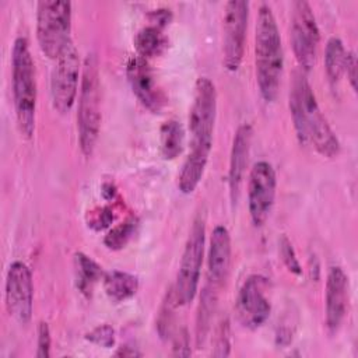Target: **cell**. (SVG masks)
<instances>
[{"mask_svg": "<svg viewBox=\"0 0 358 358\" xmlns=\"http://www.w3.org/2000/svg\"><path fill=\"white\" fill-rule=\"evenodd\" d=\"M85 338L103 348H110L115 344V330L109 324H99L95 329H92L90 333H87Z\"/></svg>", "mask_w": 358, "mask_h": 358, "instance_id": "484cf974", "label": "cell"}, {"mask_svg": "<svg viewBox=\"0 0 358 358\" xmlns=\"http://www.w3.org/2000/svg\"><path fill=\"white\" fill-rule=\"evenodd\" d=\"M80 57L76 45L71 42L66 50L55 60L50 74V98L53 108L60 112H69L78 92Z\"/></svg>", "mask_w": 358, "mask_h": 358, "instance_id": "30bf717a", "label": "cell"}, {"mask_svg": "<svg viewBox=\"0 0 358 358\" xmlns=\"http://www.w3.org/2000/svg\"><path fill=\"white\" fill-rule=\"evenodd\" d=\"M248 20V1L231 0L225 4L222 18V62L228 71H236L242 63Z\"/></svg>", "mask_w": 358, "mask_h": 358, "instance_id": "9c48e42d", "label": "cell"}, {"mask_svg": "<svg viewBox=\"0 0 358 358\" xmlns=\"http://www.w3.org/2000/svg\"><path fill=\"white\" fill-rule=\"evenodd\" d=\"M289 110L298 141L315 148L320 155L333 158L340 143L323 115L316 95L302 73H295L289 88Z\"/></svg>", "mask_w": 358, "mask_h": 358, "instance_id": "7a4b0ae2", "label": "cell"}, {"mask_svg": "<svg viewBox=\"0 0 358 358\" xmlns=\"http://www.w3.org/2000/svg\"><path fill=\"white\" fill-rule=\"evenodd\" d=\"M126 74L133 94L141 105L152 113H159L165 105V94L158 85L148 60L131 56L126 66Z\"/></svg>", "mask_w": 358, "mask_h": 358, "instance_id": "5bb4252c", "label": "cell"}, {"mask_svg": "<svg viewBox=\"0 0 358 358\" xmlns=\"http://www.w3.org/2000/svg\"><path fill=\"white\" fill-rule=\"evenodd\" d=\"M348 299V277L340 266H333L329 270L326 281V327L329 333L338 331L347 309Z\"/></svg>", "mask_w": 358, "mask_h": 358, "instance_id": "9a60e30c", "label": "cell"}, {"mask_svg": "<svg viewBox=\"0 0 358 358\" xmlns=\"http://www.w3.org/2000/svg\"><path fill=\"white\" fill-rule=\"evenodd\" d=\"M113 221V214L110 211L109 207H103L102 211L96 213L94 220L90 222L91 227H94L95 229H102L105 227H108L110 222Z\"/></svg>", "mask_w": 358, "mask_h": 358, "instance_id": "f546056e", "label": "cell"}, {"mask_svg": "<svg viewBox=\"0 0 358 358\" xmlns=\"http://www.w3.org/2000/svg\"><path fill=\"white\" fill-rule=\"evenodd\" d=\"M214 305H215V288L208 285L203 291V295L200 299V310H199V319H197V343L199 344L200 341L204 340L206 333L208 330V323H210L211 313L214 310Z\"/></svg>", "mask_w": 358, "mask_h": 358, "instance_id": "cb8c5ba5", "label": "cell"}, {"mask_svg": "<svg viewBox=\"0 0 358 358\" xmlns=\"http://www.w3.org/2000/svg\"><path fill=\"white\" fill-rule=\"evenodd\" d=\"M13 98L18 130L22 137L31 138L36 120V73L27 38L18 36L11 52Z\"/></svg>", "mask_w": 358, "mask_h": 358, "instance_id": "277c9868", "label": "cell"}, {"mask_svg": "<svg viewBox=\"0 0 358 358\" xmlns=\"http://www.w3.org/2000/svg\"><path fill=\"white\" fill-rule=\"evenodd\" d=\"M38 358H48L50 355V329L46 322H41L38 326L36 354Z\"/></svg>", "mask_w": 358, "mask_h": 358, "instance_id": "4316f807", "label": "cell"}, {"mask_svg": "<svg viewBox=\"0 0 358 358\" xmlns=\"http://www.w3.org/2000/svg\"><path fill=\"white\" fill-rule=\"evenodd\" d=\"M345 62H347V52L340 38H330L326 43L324 50V69L326 76L333 87H336L345 71Z\"/></svg>", "mask_w": 358, "mask_h": 358, "instance_id": "44dd1931", "label": "cell"}, {"mask_svg": "<svg viewBox=\"0 0 358 358\" xmlns=\"http://www.w3.org/2000/svg\"><path fill=\"white\" fill-rule=\"evenodd\" d=\"M74 267L77 288L83 294L90 295L94 288V284L103 277L102 267L83 252H77L74 255Z\"/></svg>", "mask_w": 358, "mask_h": 358, "instance_id": "7402d4cb", "label": "cell"}, {"mask_svg": "<svg viewBox=\"0 0 358 358\" xmlns=\"http://www.w3.org/2000/svg\"><path fill=\"white\" fill-rule=\"evenodd\" d=\"M102 284L105 294L115 303L130 299L138 289V278L120 270L105 273L102 277Z\"/></svg>", "mask_w": 358, "mask_h": 358, "instance_id": "ac0fdd59", "label": "cell"}, {"mask_svg": "<svg viewBox=\"0 0 358 358\" xmlns=\"http://www.w3.org/2000/svg\"><path fill=\"white\" fill-rule=\"evenodd\" d=\"M347 78L351 84V88L355 91L357 88V57L354 52H347V62H345V71Z\"/></svg>", "mask_w": 358, "mask_h": 358, "instance_id": "83f0119b", "label": "cell"}, {"mask_svg": "<svg viewBox=\"0 0 358 358\" xmlns=\"http://www.w3.org/2000/svg\"><path fill=\"white\" fill-rule=\"evenodd\" d=\"M280 256L282 259V263L285 264V267L295 275H301L302 274V267L301 263L295 255V250L292 248V243L289 242V239L282 235L280 239Z\"/></svg>", "mask_w": 358, "mask_h": 358, "instance_id": "d4e9b609", "label": "cell"}, {"mask_svg": "<svg viewBox=\"0 0 358 358\" xmlns=\"http://www.w3.org/2000/svg\"><path fill=\"white\" fill-rule=\"evenodd\" d=\"M289 36L299 67L303 71H310L316 63L320 32L313 10L305 0L292 3Z\"/></svg>", "mask_w": 358, "mask_h": 358, "instance_id": "ba28073f", "label": "cell"}, {"mask_svg": "<svg viewBox=\"0 0 358 358\" xmlns=\"http://www.w3.org/2000/svg\"><path fill=\"white\" fill-rule=\"evenodd\" d=\"M231 264V235L224 225H217L210 238L207 256L208 285L220 288L229 271Z\"/></svg>", "mask_w": 358, "mask_h": 358, "instance_id": "2e32d148", "label": "cell"}, {"mask_svg": "<svg viewBox=\"0 0 358 358\" xmlns=\"http://www.w3.org/2000/svg\"><path fill=\"white\" fill-rule=\"evenodd\" d=\"M71 3L42 0L36 6V38L42 53L56 60L71 39Z\"/></svg>", "mask_w": 358, "mask_h": 358, "instance_id": "8992f818", "label": "cell"}, {"mask_svg": "<svg viewBox=\"0 0 358 358\" xmlns=\"http://www.w3.org/2000/svg\"><path fill=\"white\" fill-rule=\"evenodd\" d=\"M185 145V129L180 122L171 119L159 129V150L164 159H175Z\"/></svg>", "mask_w": 358, "mask_h": 358, "instance_id": "ffe728a7", "label": "cell"}, {"mask_svg": "<svg viewBox=\"0 0 358 358\" xmlns=\"http://www.w3.org/2000/svg\"><path fill=\"white\" fill-rule=\"evenodd\" d=\"M215 348H217V351H214L213 354L217 355V357H225V355L229 354V341H228L227 323H225V326H221V329H220V334H218Z\"/></svg>", "mask_w": 358, "mask_h": 358, "instance_id": "f1b7e54d", "label": "cell"}, {"mask_svg": "<svg viewBox=\"0 0 358 358\" xmlns=\"http://www.w3.org/2000/svg\"><path fill=\"white\" fill-rule=\"evenodd\" d=\"M101 126V95L99 69L95 53H88L84 59L83 74L78 92L77 131L81 152L90 157L95 148Z\"/></svg>", "mask_w": 358, "mask_h": 358, "instance_id": "5b68a950", "label": "cell"}, {"mask_svg": "<svg viewBox=\"0 0 358 358\" xmlns=\"http://www.w3.org/2000/svg\"><path fill=\"white\" fill-rule=\"evenodd\" d=\"M277 176L273 165L267 161H257L249 173L248 207L255 227H262L270 217L274 206Z\"/></svg>", "mask_w": 358, "mask_h": 358, "instance_id": "8fae6325", "label": "cell"}, {"mask_svg": "<svg viewBox=\"0 0 358 358\" xmlns=\"http://www.w3.org/2000/svg\"><path fill=\"white\" fill-rule=\"evenodd\" d=\"M217 117V91L208 77H199L194 84L193 102L189 112L190 150L178 176V187L190 194L199 186L213 147V133Z\"/></svg>", "mask_w": 358, "mask_h": 358, "instance_id": "6da1fadb", "label": "cell"}, {"mask_svg": "<svg viewBox=\"0 0 358 358\" xmlns=\"http://www.w3.org/2000/svg\"><path fill=\"white\" fill-rule=\"evenodd\" d=\"M204 242H206V225L204 218L199 215L189 231V236L185 243V249L180 257L179 270L173 287L171 288L172 298L176 305H189L199 288L200 273L204 257Z\"/></svg>", "mask_w": 358, "mask_h": 358, "instance_id": "52a82bcc", "label": "cell"}, {"mask_svg": "<svg viewBox=\"0 0 358 358\" xmlns=\"http://www.w3.org/2000/svg\"><path fill=\"white\" fill-rule=\"evenodd\" d=\"M138 228V220L136 217H130L123 222L115 225L103 238V243L110 250H119L124 248L129 241L134 236Z\"/></svg>", "mask_w": 358, "mask_h": 358, "instance_id": "603a6c76", "label": "cell"}, {"mask_svg": "<svg viewBox=\"0 0 358 358\" xmlns=\"http://www.w3.org/2000/svg\"><path fill=\"white\" fill-rule=\"evenodd\" d=\"M253 130L249 123H242L234 137L231 158H229V171H228V185H229V194L232 203L238 201L242 180L245 176L250 143H252Z\"/></svg>", "mask_w": 358, "mask_h": 358, "instance_id": "e0dca14e", "label": "cell"}, {"mask_svg": "<svg viewBox=\"0 0 358 358\" xmlns=\"http://www.w3.org/2000/svg\"><path fill=\"white\" fill-rule=\"evenodd\" d=\"M116 355L117 357H137V355H141V352L136 351L134 348L129 347V345H123L120 347L117 351H116Z\"/></svg>", "mask_w": 358, "mask_h": 358, "instance_id": "4dcf8cb0", "label": "cell"}, {"mask_svg": "<svg viewBox=\"0 0 358 358\" xmlns=\"http://www.w3.org/2000/svg\"><path fill=\"white\" fill-rule=\"evenodd\" d=\"M166 43L168 39L164 35V29L152 24L143 27L134 36V48L137 50V56L147 60L161 55L166 48Z\"/></svg>", "mask_w": 358, "mask_h": 358, "instance_id": "d6986e66", "label": "cell"}, {"mask_svg": "<svg viewBox=\"0 0 358 358\" xmlns=\"http://www.w3.org/2000/svg\"><path fill=\"white\" fill-rule=\"evenodd\" d=\"M255 66L259 92L266 102L278 95L284 69V50L278 25L271 7L262 3L255 28Z\"/></svg>", "mask_w": 358, "mask_h": 358, "instance_id": "3957f363", "label": "cell"}, {"mask_svg": "<svg viewBox=\"0 0 358 358\" xmlns=\"http://www.w3.org/2000/svg\"><path fill=\"white\" fill-rule=\"evenodd\" d=\"M6 309L20 324L29 323L34 309V282L29 267L22 262H13L6 275Z\"/></svg>", "mask_w": 358, "mask_h": 358, "instance_id": "7c38bea8", "label": "cell"}, {"mask_svg": "<svg viewBox=\"0 0 358 358\" xmlns=\"http://www.w3.org/2000/svg\"><path fill=\"white\" fill-rule=\"evenodd\" d=\"M268 281L260 274L249 275L239 288L236 298V313L241 323L255 330L264 324L270 316L271 305L266 295Z\"/></svg>", "mask_w": 358, "mask_h": 358, "instance_id": "4fadbf2b", "label": "cell"}]
</instances>
